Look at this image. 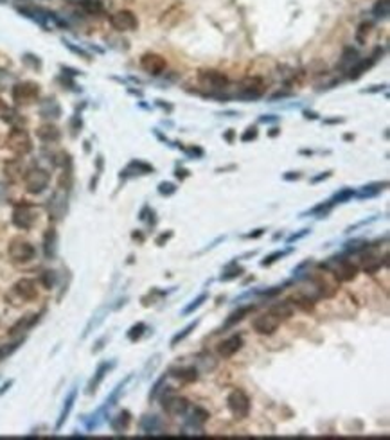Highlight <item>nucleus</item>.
Listing matches in <instances>:
<instances>
[{
    "mask_svg": "<svg viewBox=\"0 0 390 440\" xmlns=\"http://www.w3.org/2000/svg\"><path fill=\"white\" fill-rule=\"evenodd\" d=\"M320 268L331 271L336 281H344V282L354 281L358 275V266H354L351 261H347V259H340V257L329 259V261H326L324 264H320Z\"/></svg>",
    "mask_w": 390,
    "mask_h": 440,
    "instance_id": "obj_1",
    "label": "nucleus"
},
{
    "mask_svg": "<svg viewBox=\"0 0 390 440\" xmlns=\"http://www.w3.org/2000/svg\"><path fill=\"white\" fill-rule=\"evenodd\" d=\"M245 345V340H243L241 334H232L230 338L223 340L221 343H218V354L221 358H232L234 354H238L241 350V347Z\"/></svg>",
    "mask_w": 390,
    "mask_h": 440,
    "instance_id": "obj_12",
    "label": "nucleus"
},
{
    "mask_svg": "<svg viewBox=\"0 0 390 440\" xmlns=\"http://www.w3.org/2000/svg\"><path fill=\"white\" fill-rule=\"evenodd\" d=\"M352 196H354V190H352V189H344L342 193H338L336 196H334L333 200L329 201V203H331V205H336V203H344V201H347L349 198H352Z\"/></svg>",
    "mask_w": 390,
    "mask_h": 440,
    "instance_id": "obj_38",
    "label": "nucleus"
},
{
    "mask_svg": "<svg viewBox=\"0 0 390 440\" xmlns=\"http://www.w3.org/2000/svg\"><path fill=\"white\" fill-rule=\"evenodd\" d=\"M171 374H174V377L184 383H193V381L198 379V368L194 367H180V368H173Z\"/></svg>",
    "mask_w": 390,
    "mask_h": 440,
    "instance_id": "obj_18",
    "label": "nucleus"
},
{
    "mask_svg": "<svg viewBox=\"0 0 390 440\" xmlns=\"http://www.w3.org/2000/svg\"><path fill=\"white\" fill-rule=\"evenodd\" d=\"M386 183H372V185L363 187V190L360 193V198H369V196H376L378 193H381V187H385Z\"/></svg>",
    "mask_w": 390,
    "mask_h": 440,
    "instance_id": "obj_35",
    "label": "nucleus"
},
{
    "mask_svg": "<svg viewBox=\"0 0 390 440\" xmlns=\"http://www.w3.org/2000/svg\"><path fill=\"white\" fill-rule=\"evenodd\" d=\"M74 401H76V388H74V390L67 395V399H65V402H63V410H61L60 419H58L56 429H60L61 426L65 424V421H67V419H68V415H70V410H72V406H74Z\"/></svg>",
    "mask_w": 390,
    "mask_h": 440,
    "instance_id": "obj_20",
    "label": "nucleus"
},
{
    "mask_svg": "<svg viewBox=\"0 0 390 440\" xmlns=\"http://www.w3.org/2000/svg\"><path fill=\"white\" fill-rule=\"evenodd\" d=\"M374 15L378 18H386L388 16V0H378V4L374 6Z\"/></svg>",
    "mask_w": 390,
    "mask_h": 440,
    "instance_id": "obj_36",
    "label": "nucleus"
},
{
    "mask_svg": "<svg viewBox=\"0 0 390 440\" xmlns=\"http://www.w3.org/2000/svg\"><path fill=\"white\" fill-rule=\"evenodd\" d=\"M81 8L90 15H99L102 13V4L97 0H81Z\"/></svg>",
    "mask_w": 390,
    "mask_h": 440,
    "instance_id": "obj_32",
    "label": "nucleus"
},
{
    "mask_svg": "<svg viewBox=\"0 0 390 440\" xmlns=\"http://www.w3.org/2000/svg\"><path fill=\"white\" fill-rule=\"evenodd\" d=\"M110 23L115 31H121V33H128V31H135L139 27V20L128 9H122L117 11L110 16Z\"/></svg>",
    "mask_w": 390,
    "mask_h": 440,
    "instance_id": "obj_7",
    "label": "nucleus"
},
{
    "mask_svg": "<svg viewBox=\"0 0 390 440\" xmlns=\"http://www.w3.org/2000/svg\"><path fill=\"white\" fill-rule=\"evenodd\" d=\"M166 379H167V376H162V377H160L159 381H157V383H155V387H153V390L149 392V401H155V399L159 397L160 390H162V388H164V384H166Z\"/></svg>",
    "mask_w": 390,
    "mask_h": 440,
    "instance_id": "obj_41",
    "label": "nucleus"
},
{
    "mask_svg": "<svg viewBox=\"0 0 390 440\" xmlns=\"http://www.w3.org/2000/svg\"><path fill=\"white\" fill-rule=\"evenodd\" d=\"M198 323H200V320H194V322H191L189 325L186 327V329H182L178 334H174V338H173V340H171V347H176L180 342H184V340H186V338L189 336V334L193 333L194 329H196Z\"/></svg>",
    "mask_w": 390,
    "mask_h": 440,
    "instance_id": "obj_29",
    "label": "nucleus"
},
{
    "mask_svg": "<svg viewBox=\"0 0 390 440\" xmlns=\"http://www.w3.org/2000/svg\"><path fill=\"white\" fill-rule=\"evenodd\" d=\"M15 291L16 295L20 296L22 300H34L36 296H38V289H36V284H34L31 279H22V281H18L15 284Z\"/></svg>",
    "mask_w": 390,
    "mask_h": 440,
    "instance_id": "obj_15",
    "label": "nucleus"
},
{
    "mask_svg": "<svg viewBox=\"0 0 390 440\" xmlns=\"http://www.w3.org/2000/svg\"><path fill=\"white\" fill-rule=\"evenodd\" d=\"M112 367H114V363H102V365H99V368L95 370L94 377H92V381L88 383V387H87V394H94V392L97 390V387L101 384V381L105 379V376L108 374V370H110Z\"/></svg>",
    "mask_w": 390,
    "mask_h": 440,
    "instance_id": "obj_17",
    "label": "nucleus"
},
{
    "mask_svg": "<svg viewBox=\"0 0 390 440\" xmlns=\"http://www.w3.org/2000/svg\"><path fill=\"white\" fill-rule=\"evenodd\" d=\"M174 190H176V187L173 185V183H160L159 185V193L160 194H166V196H171V194L174 193Z\"/></svg>",
    "mask_w": 390,
    "mask_h": 440,
    "instance_id": "obj_43",
    "label": "nucleus"
},
{
    "mask_svg": "<svg viewBox=\"0 0 390 440\" xmlns=\"http://www.w3.org/2000/svg\"><path fill=\"white\" fill-rule=\"evenodd\" d=\"M284 178H286V180H293V178L297 180V178H299V173H288V175H286Z\"/></svg>",
    "mask_w": 390,
    "mask_h": 440,
    "instance_id": "obj_50",
    "label": "nucleus"
},
{
    "mask_svg": "<svg viewBox=\"0 0 390 440\" xmlns=\"http://www.w3.org/2000/svg\"><path fill=\"white\" fill-rule=\"evenodd\" d=\"M36 135H38L40 139H42L43 142H54L60 139V129L56 128V126L53 124H43L38 128V131H36Z\"/></svg>",
    "mask_w": 390,
    "mask_h": 440,
    "instance_id": "obj_21",
    "label": "nucleus"
},
{
    "mask_svg": "<svg viewBox=\"0 0 390 440\" xmlns=\"http://www.w3.org/2000/svg\"><path fill=\"white\" fill-rule=\"evenodd\" d=\"M42 282L47 289H50L54 286V282H56V273H54V271H45V273L42 275Z\"/></svg>",
    "mask_w": 390,
    "mask_h": 440,
    "instance_id": "obj_42",
    "label": "nucleus"
},
{
    "mask_svg": "<svg viewBox=\"0 0 390 440\" xmlns=\"http://www.w3.org/2000/svg\"><path fill=\"white\" fill-rule=\"evenodd\" d=\"M40 87L36 83H31V81H23V83L15 85L13 88V99H15L16 104H29L31 101L38 97Z\"/></svg>",
    "mask_w": 390,
    "mask_h": 440,
    "instance_id": "obj_5",
    "label": "nucleus"
},
{
    "mask_svg": "<svg viewBox=\"0 0 390 440\" xmlns=\"http://www.w3.org/2000/svg\"><path fill=\"white\" fill-rule=\"evenodd\" d=\"M129 422H132V415H129V411L124 410V411H121L114 421H112V429H114L115 433H122L128 429Z\"/></svg>",
    "mask_w": 390,
    "mask_h": 440,
    "instance_id": "obj_25",
    "label": "nucleus"
},
{
    "mask_svg": "<svg viewBox=\"0 0 390 440\" xmlns=\"http://www.w3.org/2000/svg\"><path fill=\"white\" fill-rule=\"evenodd\" d=\"M8 148L11 151L18 153V155H25L33 149V142H31L29 133L23 129H13L8 137Z\"/></svg>",
    "mask_w": 390,
    "mask_h": 440,
    "instance_id": "obj_6",
    "label": "nucleus"
},
{
    "mask_svg": "<svg viewBox=\"0 0 390 440\" xmlns=\"http://www.w3.org/2000/svg\"><path fill=\"white\" fill-rule=\"evenodd\" d=\"M361 261H363V269L367 271V273H376V271L381 268V259L376 257V255H372V254L363 255Z\"/></svg>",
    "mask_w": 390,
    "mask_h": 440,
    "instance_id": "obj_27",
    "label": "nucleus"
},
{
    "mask_svg": "<svg viewBox=\"0 0 390 440\" xmlns=\"http://www.w3.org/2000/svg\"><path fill=\"white\" fill-rule=\"evenodd\" d=\"M241 273H245V268H236V269H227L223 275L220 277V281L223 282H228V281H234V279H238Z\"/></svg>",
    "mask_w": 390,
    "mask_h": 440,
    "instance_id": "obj_39",
    "label": "nucleus"
},
{
    "mask_svg": "<svg viewBox=\"0 0 390 440\" xmlns=\"http://www.w3.org/2000/svg\"><path fill=\"white\" fill-rule=\"evenodd\" d=\"M129 379H132V376H128L124 381H121V383H119L117 387H115V390L112 392V395H110V397H108V399H106V408H112V406L115 404V401H117V399H119V395H121V392L124 390V387H126V384H128V381H129Z\"/></svg>",
    "mask_w": 390,
    "mask_h": 440,
    "instance_id": "obj_31",
    "label": "nucleus"
},
{
    "mask_svg": "<svg viewBox=\"0 0 390 440\" xmlns=\"http://www.w3.org/2000/svg\"><path fill=\"white\" fill-rule=\"evenodd\" d=\"M56 244H58L56 230L50 228V230H47V234L43 235V252H45L47 257H54V255H56Z\"/></svg>",
    "mask_w": 390,
    "mask_h": 440,
    "instance_id": "obj_19",
    "label": "nucleus"
},
{
    "mask_svg": "<svg viewBox=\"0 0 390 440\" xmlns=\"http://www.w3.org/2000/svg\"><path fill=\"white\" fill-rule=\"evenodd\" d=\"M374 63V60H363V61H356V65H354V67H352L351 70H349V77H351V79H356V77H360L361 74L365 72V70L369 69V67H371V65Z\"/></svg>",
    "mask_w": 390,
    "mask_h": 440,
    "instance_id": "obj_30",
    "label": "nucleus"
},
{
    "mask_svg": "<svg viewBox=\"0 0 390 440\" xmlns=\"http://www.w3.org/2000/svg\"><path fill=\"white\" fill-rule=\"evenodd\" d=\"M0 2H2V0H0Z\"/></svg>",
    "mask_w": 390,
    "mask_h": 440,
    "instance_id": "obj_52",
    "label": "nucleus"
},
{
    "mask_svg": "<svg viewBox=\"0 0 390 440\" xmlns=\"http://www.w3.org/2000/svg\"><path fill=\"white\" fill-rule=\"evenodd\" d=\"M279 325H280V318L273 315L272 311L265 313V315H259L257 318H254V322H252V329L257 334H263V336L273 334L279 329Z\"/></svg>",
    "mask_w": 390,
    "mask_h": 440,
    "instance_id": "obj_8",
    "label": "nucleus"
},
{
    "mask_svg": "<svg viewBox=\"0 0 390 440\" xmlns=\"http://www.w3.org/2000/svg\"><path fill=\"white\" fill-rule=\"evenodd\" d=\"M263 234H265V228H257V230L250 232V234H246L245 237H246V239H255V237H261Z\"/></svg>",
    "mask_w": 390,
    "mask_h": 440,
    "instance_id": "obj_49",
    "label": "nucleus"
},
{
    "mask_svg": "<svg viewBox=\"0 0 390 440\" xmlns=\"http://www.w3.org/2000/svg\"><path fill=\"white\" fill-rule=\"evenodd\" d=\"M270 311L282 320V318H290V316L293 315V311H295V309H293V304L290 302V300H284V302H279V304H275V306H272V309H270Z\"/></svg>",
    "mask_w": 390,
    "mask_h": 440,
    "instance_id": "obj_23",
    "label": "nucleus"
},
{
    "mask_svg": "<svg viewBox=\"0 0 390 440\" xmlns=\"http://www.w3.org/2000/svg\"><path fill=\"white\" fill-rule=\"evenodd\" d=\"M290 252H292V250H286V252H280V250H277V252H273V254H270L268 257H266L265 261L261 262V266H270V264H273V262H275V261H279V259H282V257H284L286 254H290Z\"/></svg>",
    "mask_w": 390,
    "mask_h": 440,
    "instance_id": "obj_40",
    "label": "nucleus"
},
{
    "mask_svg": "<svg viewBox=\"0 0 390 440\" xmlns=\"http://www.w3.org/2000/svg\"><path fill=\"white\" fill-rule=\"evenodd\" d=\"M255 135H257V129H255V128H248V129H246L245 135H243V142H248L250 139H255Z\"/></svg>",
    "mask_w": 390,
    "mask_h": 440,
    "instance_id": "obj_47",
    "label": "nucleus"
},
{
    "mask_svg": "<svg viewBox=\"0 0 390 440\" xmlns=\"http://www.w3.org/2000/svg\"><path fill=\"white\" fill-rule=\"evenodd\" d=\"M209 417H211V415H209L207 410H203L201 406H194L193 414H191V417H189V424L194 426V428H201V426L209 421Z\"/></svg>",
    "mask_w": 390,
    "mask_h": 440,
    "instance_id": "obj_24",
    "label": "nucleus"
},
{
    "mask_svg": "<svg viewBox=\"0 0 390 440\" xmlns=\"http://www.w3.org/2000/svg\"><path fill=\"white\" fill-rule=\"evenodd\" d=\"M67 212V196L63 193H56L49 200V214L54 219H61Z\"/></svg>",
    "mask_w": 390,
    "mask_h": 440,
    "instance_id": "obj_16",
    "label": "nucleus"
},
{
    "mask_svg": "<svg viewBox=\"0 0 390 440\" xmlns=\"http://www.w3.org/2000/svg\"><path fill=\"white\" fill-rule=\"evenodd\" d=\"M36 255V250L31 243L22 239H15L11 244H9V257L13 259L15 262H27L31 259H34Z\"/></svg>",
    "mask_w": 390,
    "mask_h": 440,
    "instance_id": "obj_9",
    "label": "nucleus"
},
{
    "mask_svg": "<svg viewBox=\"0 0 390 440\" xmlns=\"http://www.w3.org/2000/svg\"><path fill=\"white\" fill-rule=\"evenodd\" d=\"M36 322H38V315L25 316V318L20 320V322L16 323V325H13V327H11V331H9V334H11V336H15V334H18V333H23V331H27V329H29V327H33Z\"/></svg>",
    "mask_w": 390,
    "mask_h": 440,
    "instance_id": "obj_26",
    "label": "nucleus"
},
{
    "mask_svg": "<svg viewBox=\"0 0 390 440\" xmlns=\"http://www.w3.org/2000/svg\"><path fill=\"white\" fill-rule=\"evenodd\" d=\"M160 394H162L160 401H162L164 410H166L171 417H178V415H184L187 411V408H189V401L174 394V388L164 387L162 390H160Z\"/></svg>",
    "mask_w": 390,
    "mask_h": 440,
    "instance_id": "obj_2",
    "label": "nucleus"
},
{
    "mask_svg": "<svg viewBox=\"0 0 390 440\" xmlns=\"http://www.w3.org/2000/svg\"><path fill=\"white\" fill-rule=\"evenodd\" d=\"M227 408L232 414V417L241 421L246 419L250 414V397L243 390H232L230 395L227 397Z\"/></svg>",
    "mask_w": 390,
    "mask_h": 440,
    "instance_id": "obj_3",
    "label": "nucleus"
},
{
    "mask_svg": "<svg viewBox=\"0 0 390 440\" xmlns=\"http://www.w3.org/2000/svg\"><path fill=\"white\" fill-rule=\"evenodd\" d=\"M140 67L148 74H151V76H160L166 70V60L160 54L148 52L140 58Z\"/></svg>",
    "mask_w": 390,
    "mask_h": 440,
    "instance_id": "obj_11",
    "label": "nucleus"
},
{
    "mask_svg": "<svg viewBox=\"0 0 390 440\" xmlns=\"http://www.w3.org/2000/svg\"><path fill=\"white\" fill-rule=\"evenodd\" d=\"M205 300H207V293H201V295L198 296L196 300H193V302H191L189 306H187V308L184 309V311H182V315H184V316H186V315H191V313H193L194 309H198V308H200V306H201V304L205 302Z\"/></svg>",
    "mask_w": 390,
    "mask_h": 440,
    "instance_id": "obj_37",
    "label": "nucleus"
},
{
    "mask_svg": "<svg viewBox=\"0 0 390 440\" xmlns=\"http://www.w3.org/2000/svg\"><path fill=\"white\" fill-rule=\"evenodd\" d=\"M286 286L288 284H282V286H275V288H272V289H268V291H263V295H266V296H275V295H279L280 291H282V289L286 288Z\"/></svg>",
    "mask_w": 390,
    "mask_h": 440,
    "instance_id": "obj_46",
    "label": "nucleus"
},
{
    "mask_svg": "<svg viewBox=\"0 0 390 440\" xmlns=\"http://www.w3.org/2000/svg\"><path fill=\"white\" fill-rule=\"evenodd\" d=\"M309 228H304V230H300L299 234H293L292 237H288V243H295V241H299V239H302V237H306L307 234H309Z\"/></svg>",
    "mask_w": 390,
    "mask_h": 440,
    "instance_id": "obj_44",
    "label": "nucleus"
},
{
    "mask_svg": "<svg viewBox=\"0 0 390 440\" xmlns=\"http://www.w3.org/2000/svg\"><path fill=\"white\" fill-rule=\"evenodd\" d=\"M200 85L209 90H223L228 85V79L225 74L216 72V70H203L200 74Z\"/></svg>",
    "mask_w": 390,
    "mask_h": 440,
    "instance_id": "obj_10",
    "label": "nucleus"
},
{
    "mask_svg": "<svg viewBox=\"0 0 390 440\" xmlns=\"http://www.w3.org/2000/svg\"><path fill=\"white\" fill-rule=\"evenodd\" d=\"M22 342H23V338L22 340H16V342H13V343H8V345H0V360L11 356V354L22 345Z\"/></svg>",
    "mask_w": 390,
    "mask_h": 440,
    "instance_id": "obj_33",
    "label": "nucleus"
},
{
    "mask_svg": "<svg viewBox=\"0 0 390 440\" xmlns=\"http://www.w3.org/2000/svg\"><path fill=\"white\" fill-rule=\"evenodd\" d=\"M140 428L144 433H155L160 428V419L157 415H146L140 421Z\"/></svg>",
    "mask_w": 390,
    "mask_h": 440,
    "instance_id": "obj_28",
    "label": "nucleus"
},
{
    "mask_svg": "<svg viewBox=\"0 0 390 440\" xmlns=\"http://www.w3.org/2000/svg\"><path fill=\"white\" fill-rule=\"evenodd\" d=\"M146 333V323L139 322L137 325H133L132 329L128 331V338L132 340V342H137V340H140L142 338V334Z\"/></svg>",
    "mask_w": 390,
    "mask_h": 440,
    "instance_id": "obj_34",
    "label": "nucleus"
},
{
    "mask_svg": "<svg viewBox=\"0 0 390 440\" xmlns=\"http://www.w3.org/2000/svg\"><path fill=\"white\" fill-rule=\"evenodd\" d=\"M311 264H313V262H311V259H306V261H304L302 264H299L295 269H293V275H297V277H300V273H302L304 269H306L307 266H311Z\"/></svg>",
    "mask_w": 390,
    "mask_h": 440,
    "instance_id": "obj_45",
    "label": "nucleus"
},
{
    "mask_svg": "<svg viewBox=\"0 0 390 440\" xmlns=\"http://www.w3.org/2000/svg\"><path fill=\"white\" fill-rule=\"evenodd\" d=\"M254 309H255V306H252V304H250V306H245V308H239L238 311H234L230 316H228V320L225 322L223 329H228V327H232V325H236V323H239L243 318H245L246 315H248V313L254 311Z\"/></svg>",
    "mask_w": 390,
    "mask_h": 440,
    "instance_id": "obj_22",
    "label": "nucleus"
},
{
    "mask_svg": "<svg viewBox=\"0 0 390 440\" xmlns=\"http://www.w3.org/2000/svg\"><path fill=\"white\" fill-rule=\"evenodd\" d=\"M50 182V175L42 169V167H33L31 171H27L25 175V189L31 194H40L47 189Z\"/></svg>",
    "mask_w": 390,
    "mask_h": 440,
    "instance_id": "obj_4",
    "label": "nucleus"
},
{
    "mask_svg": "<svg viewBox=\"0 0 390 440\" xmlns=\"http://www.w3.org/2000/svg\"><path fill=\"white\" fill-rule=\"evenodd\" d=\"M171 237H173V232H167V234H162L159 237V239H157V244H159V246H162L164 243H167V241L171 239Z\"/></svg>",
    "mask_w": 390,
    "mask_h": 440,
    "instance_id": "obj_48",
    "label": "nucleus"
},
{
    "mask_svg": "<svg viewBox=\"0 0 390 440\" xmlns=\"http://www.w3.org/2000/svg\"><path fill=\"white\" fill-rule=\"evenodd\" d=\"M329 175H331V173H324V175H322V176H318V178H313V183L320 182V180H322V178H327V176H329Z\"/></svg>",
    "mask_w": 390,
    "mask_h": 440,
    "instance_id": "obj_51",
    "label": "nucleus"
},
{
    "mask_svg": "<svg viewBox=\"0 0 390 440\" xmlns=\"http://www.w3.org/2000/svg\"><path fill=\"white\" fill-rule=\"evenodd\" d=\"M13 223H15L18 228H22V230H27V228L33 227L34 214H33V210H31V207L25 205V203H22V205L16 207L15 212H13Z\"/></svg>",
    "mask_w": 390,
    "mask_h": 440,
    "instance_id": "obj_13",
    "label": "nucleus"
},
{
    "mask_svg": "<svg viewBox=\"0 0 390 440\" xmlns=\"http://www.w3.org/2000/svg\"><path fill=\"white\" fill-rule=\"evenodd\" d=\"M243 99H257L263 94V81L259 77H248L241 83Z\"/></svg>",
    "mask_w": 390,
    "mask_h": 440,
    "instance_id": "obj_14",
    "label": "nucleus"
}]
</instances>
